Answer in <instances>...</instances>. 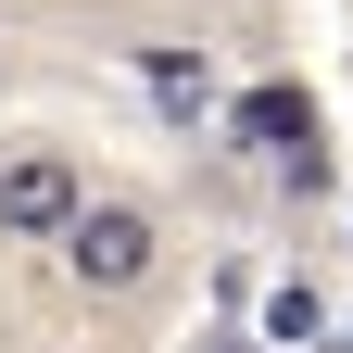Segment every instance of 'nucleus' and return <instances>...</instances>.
I'll use <instances>...</instances> for the list:
<instances>
[{
    "label": "nucleus",
    "mask_w": 353,
    "mask_h": 353,
    "mask_svg": "<svg viewBox=\"0 0 353 353\" xmlns=\"http://www.w3.org/2000/svg\"><path fill=\"white\" fill-rule=\"evenodd\" d=\"M152 265H164V214L126 202V190H101V202L76 214V240H63V278H76L88 303H139Z\"/></svg>",
    "instance_id": "1"
},
{
    "label": "nucleus",
    "mask_w": 353,
    "mask_h": 353,
    "mask_svg": "<svg viewBox=\"0 0 353 353\" xmlns=\"http://www.w3.org/2000/svg\"><path fill=\"white\" fill-rule=\"evenodd\" d=\"M240 139H252V152H278L290 190H316V101H303V88H278V76L240 88Z\"/></svg>",
    "instance_id": "3"
},
{
    "label": "nucleus",
    "mask_w": 353,
    "mask_h": 353,
    "mask_svg": "<svg viewBox=\"0 0 353 353\" xmlns=\"http://www.w3.org/2000/svg\"><path fill=\"white\" fill-rule=\"evenodd\" d=\"M101 202L88 190V164L76 152H51V139H26V152H0V240H76V214Z\"/></svg>",
    "instance_id": "2"
},
{
    "label": "nucleus",
    "mask_w": 353,
    "mask_h": 353,
    "mask_svg": "<svg viewBox=\"0 0 353 353\" xmlns=\"http://www.w3.org/2000/svg\"><path fill=\"white\" fill-rule=\"evenodd\" d=\"M265 328H278V341H316V290H303V278L265 290Z\"/></svg>",
    "instance_id": "4"
}]
</instances>
